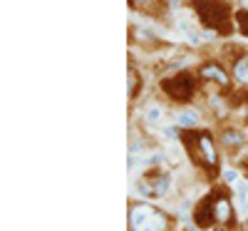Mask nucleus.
<instances>
[{"instance_id":"5","label":"nucleus","mask_w":248,"mask_h":231,"mask_svg":"<svg viewBox=\"0 0 248 231\" xmlns=\"http://www.w3.org/2000/svg\"><path fill=\"white\" fill-rule=\"evenodd\" d=\"M139 192L141 194H156V197L167 194L169 192V177H152V179L147 177V179H141Z\"/></svg>"},{"instance_id":"4","label":"nucleus","mask_w":248,"mask_h":231,"mask_svg":"<svg viewBox=\"0 0 248 231\" xmlns=\"http://www.w3.org/2000/svg\"><path fill=\"white\" fill-rule=\"evenodd\" d=\"M196 147H199V159L209 166V169H214L216 166V162H218V157H216V147H214V142H211V137L209 134H199L196 137Z\"/></svg>"},{"instance_id":"2","label":"nucleus","mask_w":248,"mask_h":231,"mask_svg":"<svg viewBox=\"0 0 248 231\" xmlns=\"http://www.w3.org/2000/svg\"><path fill=\"white\" fill-rule=\"evenodd\" d=\"M196 13L206 20V23H211L218 30L229 28V8H226L221 0H199V3H196Z\"/></svg>"},{"instance_id":"13","label":"nucleus","mask_w":248,"mask_h":231,"mask_svg":"<svg viewBox=\"0 0 248 231\" xmlns=\"http://www.w3.org/2000/svg\"><path fill=\"white\" fill-rule=\"evenodd\" d=\"M236 20H238V25H241V33L248 35V10H241Z\"/></svg>"},{"instance_id":"17","label":"nucleus","mask_w":248,"mask_h":231,"mask_svg":"<svg viewBox=\"0 0 248 231\" xmlns=\"http://www.w3.org/2000/svg\"><path fill=\"white\" fill-rule=\"evenodd\" d=\"M243 3H246V8H248V0H243Z\"/></svg>"},{"instance_id":"16","label":"nucleus","mask_w":248,"mask_h":231,"mask_svg":"<svg viewBox=\"0 0 248 231\" xmlns=\"http://www.w3.org/2000/svg\"><path fill=\"white\" fill-rule=\"evenodd\" d=\"M137 5H147V3H152V0H134Z\"/></svg>"},{"instance_id":"7","label":"nucleus","mask_w":248,"mask_h":231,"mask_svg":"<svg viewBox=\"0 0 248 231\" xmlns=\"http://www.w3.org/2000/svg\"><path fill=\"white\" fill-rule=\"evenodd\" d=\"M201 75H203L206 80H214V82H218V85H226V82H229L226 72H223L221 67H216V65H203V67H201Z\"/></svg>"},{"instance_id":"14","label":"nucleus","mask_w":248,"mask_h":231,"mask_svg":"<svg viewBox=\"0 0 248 231\" xmlns=\"http://www.w3.org/2000/svg\"><path fill=\"white\" fill-rule=\"evenodd\" d=\"M159 117H161V110L159 107H149L147 110V119L149 122H159Z\"/></svg>"},{"instance_id":"10","label":"nucleus","mask_w":248,"mask_h":231,"mask_svg":"<svg viewBox=\"0 0 248 231\" xmlns=\"http://www.w3.org/2000/svg\"><path fill=\"white\" fill-rule=\"evenodd\" d=\"M233 75L241 85H248V60H238L236 67H233Z\"/></svg>"},{"instance_id":"6","label":"nucleus","mask_w":248,"mask_h":231,"mask_svg":"<svg viewBox=\"0 0 248 231\" xmlns=\"http://www.w3.org/2000/svg\"><path fill=\"white\" fill-rule=\"evenodd\" d=\"M211 209H214V219H216L218 224H229L231 216H233V209H231L229 199H223V197H218V199L211 204Z\"/></svg>"},{"instance_id":"3","label":"nucleus","mask_w":248,"mask_h":231,"mask_svg":"<svg viewBox=\"0 0 248 231\" xmlns=\"http://www.w3.org/2000/svg\"><path fill=\"white\" fill-rule=\"evenodd\" d=\"M191 90H194L191 75H179L174 80L164 82V92H167L171 99H176V102H186V99H189V95H191Z\"/></svg>"},{"instance_id":"8","label":"nucleus","mask_w":248,"mask_h":231,"mask_svg":"<svg viewBox=\"0 0 248 231\" xmlns=\"http://www.w3.org/2000/svg\"><path fill=\"white\" fill-rule=\"evenodd\" d=\"M179 124H181V127H196V124H199V112L196 110H184L181 115H179Z\"/></svg>"},{"instance_id":"9","label":"nucleus","mask_w":248,"mask_h":231,"mask_svg":"<svg viewBox=\"0 0 248 231\" xmlns=\"http://www.w3.org/2000/svg\"><path fill=\"white\" fill-rule=\"evenodd\" d=\"M223 144L231 147V149H236V147L243 144V134L236 132V130H226V132H223Z\"/></svg>"},{"instance_id":"12","label":"nucleus","mask_w":248,"mask_h":231,"mask_svg":"<svg viewBox=\"0 0 248 231\" xmlns=\"http://www.w3.org/2000/svg\"><path fill=\"white\" fill-rule=\"evenodd\" d=\"M137 85H139V77H137L134 70H129V75H127V92L134 95V92H137Z\"/></svg>"},{"instance_id":"15","label":"nucleus","mask_w":248,"mask_h":231,"mask_svg":"<svg viewBox=\"0 0 248 231\" xmlns=\"http://www.w3.org/2000/svg\"><path fill=\"white\" fill-rule=\"evenodd\" d=\"M226 179H229V182H236V172H226Z\"/></svg>"},{"instance_id":"11","label":"nucleus","mask_w":248,"mask_h":231,"mask_svg":"<svg viewBox=\"0 0 248 231\" xmlns=\"http://www.w3.org/2000/svg\"><path fill=\"white\" fill-rule=\"evenodd\" d=\"M214 219V209H209V206H201L199 212H196V221H199V226H209V221Z\"/></svg>"},{"instance_id":"1","label":"nucleus","mask_w":248,"mask_h":231,"mask_svg":"<svg viewBox=\"0 0 248 231\" xmlns=\"http://www.w3.org/2000/svg\"><path fill=\"white\" fill-rule=\"evenodd\" d=\"M129 229L132 231H167L169 219L159 209L149 204H132L129 209Z\"/></svg>"}]
</instances>
